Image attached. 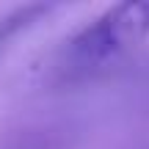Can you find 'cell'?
Instances as JSON below:
<instances>
[{
	"instance_id": "cell-1",
	"label": "cell",
	"mask_w": 149,
	"mask_h": 149,
	"mask_svg": "<svg viewBox=\"0 0 149 149\" xmlns=\"http://www.w3.org/2000/svg\"><path fill=\"white\" fill-rule=\"evenodd\" d=\"M149 39V3H116L66 44L69 69H94Z\"/></svg>"
}]
</instances>
